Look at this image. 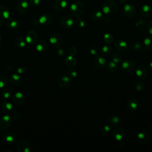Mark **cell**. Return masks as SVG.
Instances as JSON below:
<instances>
[{
    "instance_id": "obj_12",
    "label": "cell",
    "mask_w": 152,
    "mask_h": 152,
    "mask_svg": "<svg viewBox=\"0 0 152 152\" xmlns=\"http://www.w3.org/2000/svg\"><path fill=\"white\" fill-rule=\"evenodd\" d=\"M93 63L96 68L98 69H102L105 68L107 61L104 57L99 55L94 58Z\"/></svg>"
},
{
    "instance_id": "obj_3",
    "label": "cell",
    "mask_w": 152,
    "mask_h": 152,
    "mask_svg": "<svg viewBox=\"0 0 152 152\" xmlns=\"http://www.w3.org/2000/svg\"><path fill=\"white\" fill-rule=\"evenodd\" d=\"M136 68V64L135 62L129 59H125L122 61L121 64V69L125 72L129 73L134 71Z\"/></svg>"
},
{
    "instance_id": "obj_37",
    "label": "cell",
    "mask_w": 152,
    "mask_h": 152,
    "mask_svg": "<svg viewBox=\"0 0 152 152\" xmlns=\"http://www.w3.org/2000/svg\"><path fill=\"white\" fill-rule=\"evenodd\" d=\"M10 82L8 77L4 74H0V88H4L8 86Z\"/></svg>"
},
{
    "instance_id": "obj_19",
    "label": "cell",
    "mask_w": 152,
    "mask_h": 152,
    "mask_svg": "<svg viewBox=\"0 0 152 152\" xmlns=\"http://www.w3.org/2000/svg\"><path fill=\"white\" fill-rule=\"evenodd\" d=\"M139 12L142 17L147 18L152 15V8L148 5H144L140 8Z\"/></svg>"
},
{
    "instance_id": "obj_22",
    "label": "cell",
    "mask_w": 152,
    "mask_h": 152,
    "mask_svg": "<svg viewBox=\"0 0 152 152\" xmlns=\"http://www.w3.org/2000/svg\"><path fill=\"white\" fill-rule=\"evenodd\" d=\"M12 100L16 104L21 105L25 102V96L24 94L20 91L15 92L12 96Z\"/></svg>"
},
{
    "instance_id": "obj_50",
    "label": "cell",
    "mask_w": 152,
    "mask_h": 152,
    "mask_svg": "<svg viewBox=\"0 0 152 152\" xmlns=\"http://www.w3.org/2000/svg\"><path fill=\"white\" fill-rule=\"evenodd\" d=\"M147 31L152 35V20L148 23V27H147Z\"/></svg>"
},
{
    "instance_id": "obj_38",
    "label": "cell",
    "mask_w": 152,
    "mask_h": 152,
    "mask_svg": "<svg viewBox=\"0 0 152 152\" xmlns=\"http://www.w3.org/2000/svg\"><path fill=\"white\" fill-rule=\"evenodd\" d=\"M74 24L76 26V27L78 28H82L85 26L86 21L83 18L81 17H78L74 20Z\"/></svg>"
},
{
    "instance_id": "obj_28",
    "label": "cell",
    "mask_w": 152,
    "mask_h": 152,
    "mask_svg": "<svg viewBox=\"0 0 152 152\" xmlns=\"http://www.w3.org/2000/svg\"><path fill=\"white\" fill-rule=\"evenodd\" d=\"M10 15V11L9 9L4 5L0 6V18L3 20L8 19Z\"/></svg>"
},
{
    "instance_id": "obj_46",
    "label": "cell",
    "mask_w": 152,
    "mask_h": 152,
    "mask_svg": "<svg viewBox=\"0 0 152 152\" xmlns=\"http://www.w3.org/2000/svg\"><path fill=\"white\" fill-rule=\"evenodd\" d=\"M27 71V67L25 65H20L17 68V72L19 75L24 74Z\"/></svg>"
},
{
    "instance_id": "obj_35",
    "label": "cell",
    "mask_w": 152,
    "mask_h": 152,
    "mask_svg": "<svg viewBox=\"0 0 152 152\" xmlns=\"http://www.w3.org/2000/svg\"><path fill=\"white\" fill-rule=\"evenodd\" d=\"M65 63L68 66L72 68V67L75 66L77 61H76V59H75V58L73 56L69 55V56H68L65 58Z\"/></svg>"
},
{
    "instance_id": "obj_60",
    "label": "cell",
    "mask_w": 152,
    "mask_h": 152,
    "mask_svg": "<svg viewBox=\"0 0 152 152\" xmlns=\"http://www.w3.org/2000/svg\"></svg>"
},
{
    "instance_id": "obj_21",
    "label": "cell",
    "mask_w": 152,
    "mask_h": 152,
    "mask_svg": "<svg viewBox=\"0 0 152 152\" xmlns=\"http://www.w3.org/2000/svg\"><path fill=\"white\" fill-rule=\"evenodd\" d=\"M121 121V118L118 116L115 115H110L107 119V125H109L111 128L116 127L120 124Z\"/></svg>"
},
{
    "instance_id": "obj_8",
    "label": "cell",
    "mask_w": 152,
    "mask_h": 152,
    "mask_svg": "<svg viewBox=\"0 0 152 152\" xmlns=\"http://www.w3.org/2000/svg\"><path fill=\"white\" fill-rule=\"evenodd\" d=\"M39 38L37 33L34 30H29L26 34L25 40L30 45H33L37 43Z\"/></svg>"
},
{
    "instance_id": "obj_25",
    "label": "cell",
    "mask_w": 152,
    "mask_h": 152,
    "mask_svg": "<svg viewBox=\"0 0 152 152\" xmlns=\"http://www.w3.org/2000/svg\"><path fill=\"white\" fill-rule=\"evenodd\" d=\"M68 5V0H56L53 4L54 9L57 11L63 10Z\"/></svg>"
},
{
    "instance_id": "obj_13",
    "label": "cell",
    "mask_w": 152,
    "mask_h": 152,
    "mask_svg": "<svg viewBox=\"0 0 152 152\" xmlns=\"http://www.w3.org/2000/svg\"><path fill=\"white\" fill-rule=\"evenodd\" d=\"M112 135L116 141L119 142L125 138V132L122 128L116 127L113 130Z\"/></svg>"
},
{
    "instance_id": "obj_20",
    "label": "cell",
    "mask_w": 152,
    "mask_h": 152,
    "mask_svg": "<svg viewBox=\"0 0 152 152\" xmlns=\"http://www.w3.org/2000/svg\"><path fill=\"white\" fill-rule=\"evenodd\" d=\"M0 107L2 110L6 114L11 113L13 111L14 109L12 104L7 100H4L1 102L0 104Z\"/></svg>"
},
{
    "instance_id": "obj_10",
    "label": "cell",
    "mask_w": 152,
    "mask_h": 152,
    "mask_svg": "<svg viewBox=\"0 0 152 152\" xmlns=\"http://www.w3.org/2000/svg\"><path fill=\"white\" fill-rule=\"evenodd\" d=\"M49 42L53 47H59L62 44V37L58 33H53L49 37Z\"/></svg>"
},
{
    "instance_id": "obj_16",
    "label": "cell",
    "mask_w": 152,
    "mask_h": 152,
    "mask_svg": "<svg viewBox=\"0 0 152 152\" xmlns=\"http://www.w3.org/2000/svg\"><path fill=\"white\" fill-rule=\"evenodd\" d=\"M29 8V4L26 0H21L20 1L17 5V11L21 14H24L27 12Z\"/></svg>"
},
{
    "instance_id": "obj_58",
    "label": "cell",
    "mask_w": 152,
    "mask_h": 152,
    "mask_svg": "<svg viewBox=\"0 0 152 152\" xmlns=\"http://www.w3.org/2000/svg\"><path fill=\"white\" fill-rule=\"evenodd\" d=\"M151 151H152V147H151Z\"/></svg>"
},
{
    "instance_id": "obj_34",
    "label": "cell",
    "mask_w": 152,
    "mask_h": 152,
    "mask_svg": "<svg viewBox=\"0 0 152 152\" xmlns=\"http://www.w3.org/2000/svg\"><path fill=\"white\" fill-rule=\"evenodd\" d=\"M103 17V14L100 11H94L90 14V18L93 21L97 22L100 21Z\"/></svg>"
},
{
    "instance_id": "obj_23",
    "label": "cell",
    "mask_w": 152,
    "mask_h": 152,
    "mask_svg": "<svg viewBox=\"0 0 152 152\" xmlns=\"http://www.w3.org/2000/svg\"><path fill=\"white\" fill-rule=\"evenodd\" d=\"M126 106L130 111L135 112L139 107V103L136 99L131 98L128 100L126 103Z\"/></svg>"
},
{
    "instance_id": "obj_48",
    "label": "cell",
    "mask_w": 152,
    "mask_h": 152,
    "mask_svg": "<svg viewBox=\"0 0 152 152\" xmlns=\"http://www.w3.org/2000/svg\"><path fill=\"white\" fill-rule=\"evenodd\" d=\"M68 53L71 56H74L77 53V48L74 46H71L68 49Z\"/></svg>"
},
{
    "instance_id": "obj_30",
    "label": "cell",
    "mask_w": 152,
    "mask_h": 152,
    "mask_svg": "<svg viewBox=\"0 0 152 152\" xmlns=\"http://www.w3.org/2000/svg\"><path fill=\"white\" fill-rule=\"evenodd\" d=\"M26 40L22 37H16L14 40V43L15 46L19 48H24L26 45Z\"/></svg>"
},
{
    "instance_id": "obj_42",
    "label": "cell",
    "mask_w": 152,
    "mask_h": 152,
    "mask_svg": "<svg viewBox=\"0 0 152 152\" xmlns=\"http://www.w3.org/2000/svg\"><path fill=\"white\" fill-rule=\"evenodd\" d=\"M12 94V91L8 88H4L1 91V95L2 97L5 99H9L11 96Z\"/></svg>"
},
{
    "instance_id": "obj_26",
    "label": "cell",
    "mask_w": 152,
    "mask_h": 152,
    "mask_svg": "<svg viewBox=\"0 0 152 152\" xmlns=\"http://www.w3.org/2000/svg\"><path fill=\"white\" fill-rule=\"evenodd\" d=\"M10 81L12 86L17 87L21 83L22 79L18 74H14L10 77Z\"/></svg>"
},
{
    "instance_id": "obj_51",
    "label": "cell",
    "mask_w": 152,
    "mask_h": 152,
    "mask_svg": "<svg viewBox=\"0 0 152 152\" xmlns=\"http://www.w3.org/2000/svg\"><path fill=\"white\" fill-rule=\"evenodd\" d=\"M39 21L37 20H33L31 22V25L33 27H37L39 26Z\"/></svg>"
},
{
    "instance_id": "obj_57",
    "label": "cell",
    "mask_w": 152,
    "mask_h": 152,
    "mask_svg": "<svg viewBox=\"0 0 152 152\" xmlns=\"http://www.w3.org/2000/svg\"><path fill=\"white\" fill-rule=\"evenodd\" d=\"M1 42H2V36H1V34L0 33V43H1Z\"/></svg>"
},
{
    "instance_id": "obj_44",
    "label": "cell",
    "mask_w": 152,
    "mask_h": 152,
    "mask_svg": "<svg viewBox=\"0 0 152 152\" xmlns=\"http://www.w3.org/2000/svg\"><path fill=\"white\" fill-rule=\"evenodd\" d=\"M144 88V83L138 80L135 81L134 83V88L137 91H141Z\"/></svg>"
},
{
    "instance_id": "obj_11",
    "label": "cell",
    "mask_w": 152,
    "mask_h": 152,
    "mask_svg": "<svg viewBox=\"0 0 152 152\" xmlns=\"http://www.w3.org/2000/svg\"><path fill=\"white\" fill-rule=\"evenodd\" d=\"M148 72L147 68L142 65H138L135 68V74L137 77L141 80L146 78L148 76Z\"/></svg>"
},
{
    "instance_id": "obj_56",
    "label": "cell",
    "mask_w": 152,
    "mask_h": 152,
    "mask_svg": "<svg viewBox=\"0 0 152 152\" xmlns=\"http://www.w3.org/2000/svg\"><path fill=\"white\" fill-rule=\"evenodd\" d=\"M149 130H150V132L151 133H152V123L150 125V126H149Z\"/></svg>"
},
{
    "instance_id": "obj_6",
    "label": "cell",
    "mask_w": 152,
    "mask_h": 152,
    "mask_svg": "<svg viewBox=\"0 0 152 152\" xmlns=\"http://www.w3.org/2000/svg\"><path fill=\"white\" fill-rule=\"evenodd\" d=\"M13 118L8 115H4L0 119V128L2 129H6L9 128L12 124Z\"/></svg>"
},
{
    "instance_id": "obj_43",
    "label": "cell",
    "mask_w": 152,
    "mask_h": 152,
    "mask_svg": "<svg viewBox=\"0 0 152 152\" xmlns=\"http://www.w3.org/2000/svg\"><path fill=\"white\" fill-rule=\"evenodd\" d=\"M90 52L91 55L96 56H97V55H99V53L100 52V50L99 46H96V45H93L90 48Z\"/></svg>"
},
{
    "instance_id": "obj_24",
    "label": "cell",
    "mask_w": 152,
    "mask_h": 152,
    "mask_svg": "<svg viewBox=\"0 0 152 152\" xmlns=\"http://www.w3.org/2000/svg\"><path fill=\"white\" fill-rule=\"evenodd\" d=\"M38 21L40 24L46 26L49 25L52 23V18L50 14H44L39 17Z\"/></svg>"
},
{
    "instance_id": "obj_52",
    "label": "cell",
    "mask_w": 152,
    "mask_h": 152,
    "mask_svg": "<svg viewBox=\"0 0 152 152\" xmlns=\"http://www.w3.org/2000/svg\"><path fill=\"white\" fill-rule=\"evenodd\" d=\"M102 19L104 23H107L109 21V17L108 16V15L105 14V15L102 17Z\"/></svg>"
},
{
    "instance_id": "obj_55",
    "label": "cell",
    "mask_w": 152,
    "mask_h": 152,
    "mask_svg": "<svg viewBox=\"0 0 152 152\" xmlns=\"http://www.w3.org/2000/svg\"><path fill=\"white\" fill-rule=\"evenodd\" d=\"M148 68H149L150 70L152 71V61L149 62V64H148Z\"/></svg>"
},
{
    "instance_id": "obj_39",
    "label": "cell",
    "mask_w": 152,
    "mask_h": 152,
    "mask_svg": "<svg viewBox=\"0 0 152 152\" xmlns=\"http://www.w3.org/2000/svg\"><path fill=\"white\" fill-rule=\"evenodd\" d=\"M103 39L107 44H111L113 42L114 38L113 36L110 33H106L103 36Z\"/></svg>"
},
{
    "instance_id": "obj_17",
    "label": "cell",
    "mask_w": 152,
    "mask_h": 152,
    "mask_svg": "<svg viewBox=\"0 0 152 152\" xmlns=\"http://www.w3.org/2000/svg\"><path fill=\"white\" fill-rule=\"evenodd\" d=\"M148 24V22L147 20L142 18H138L135 23V27L138 31L144 32L147 31Z\"/></svg>"
},
{
    "instance_id": "obj_9",
    "label": "cell",
    "mask_w": 152,
    "mask_h": 152,
    "mask_svg": "<svg viewBox=\"0 0 152 152\" xmlns=\"http://www.w3.org/2000/svg\"><path fill=\"white\" fill-rule=\"evenodd\" d=\"M71 84V78L68 75H64L60 78L58 81V85L59 87L62 90H66L68 88Z\"/></svg>"
},
{
    "instance_id": "obj_33",
    "label": "cell",
    "mask_w": 152,
    "mask_h": 152,
    "mask_svg": "<svg viewBox=\"0 0 152 152\" xmlns=\"http://www.w3.org/2000/svg\"><path fill=\"white\" fill-rule=\"evenodd\" d=\"M100 53L104 56H109L113 53V49L110 46L104 45L100 49Z\"/></svg>"
},
{
    "instance_id": "obj_5",
    "label": "cell",
    "mask_w": 152,
    "mask_h": 152,
    "mask_svg": "<svg viewBox=\"0 0 152 152\" xmlns=\"http://www.w3.org/2000/svg\"><path fill=\"white\" fill-rule=\"evenodd\" d=\"M59 24L62 28L66 30L71 28L73 26L74 20L72 17L69 15H65L61 18Z\"/></svg>"
},
{
    "instance_id": "obj_1",
    "label": "cell",
    "mask_w": 152,
    "mask_h": 152,
    "mask_svg": "<svg viewBox=\"0 0 152 152\" xmlns=\"http://www.w3.org/2000/svg\"><path fill=\"white\" fill-rule=\"evenodd\" d=\"M69 11L71 15L74 17H81L85 13L86 5L81 1H75L71 5Z\"/></svg>"
},
{
    "instance_id": "obj_4",
    "label": "cell",
    "mask_w": 152,
    "mask_h": 152,
    "mask_svg": "<svg viewBox=\"0 0 152 152\" xmlns=\"http://www.w3.org/2000/svg\"><path fill=\"white\" fill-rule=\"evenodd\" d=\"M17 150L18 152H30L31 145L28 140L21 139L17 144Z\"/></svg>"
},
{
    "instance_id": "obj_41",
    "label": "cell",
    "mask_w": 152,
    "mask_h": 152,
    "mask_svg": "<svg viewBox=\"0 0 152 152\" xmlns=\"http://www.w3.org/2000/svg\"><path fill=\"white\" fill-rule=\"evenodd\" d=\"M111 132V127L109 125H103L100 129V133L103 135H109Z\"/></svg>"
},
{
    "instance_id": "obj_47",
    "label": "cell",
    "mask_w": 152,
    "mask_h": 152,
    "mask_svg": "<svg viewBox=\"0 0 152 152\" xmlns=\"http://www.w3.org/2000/svg\"><path fill=\"white\" fill-rule=\"evenodd\" d=\"M56 54L59 56H63L65 54V50L61 47H58L56 50Z\"/></svg>"
},
{
    "instance_id": "obj_59",
    "label": "cell",
    "mask_w": 152,
    "mask_h": 152,
    "mask_svg": "<svg viewBox=\"0 0 152 152\" xmlns=\"http://www.w3.org/2000/svg\"><path fill=\"white\" fill-rule=\"evenodd\" d=\"M0 132H1V129H0Z\"/></svg>"
},
{
    "instance_id": "obj_7",
    "label": "cell",
    "mask_w": 152,
    "mask_h": 152,
    "mask_svg": "<svg viewBox=\"0 0 152 152\" xmlns=\"http://www.w3.org/2000/svg\"><path fill=\"white\" fill-rule=\"evenodd\" d=\"M123 12L126 17L129 18L133 17L136 14L135 7L132 4L126 3L125 5H124Z\"/></svg>"
},
{
    "instance_id": "obj_2",
    "label": "cell",
    "mask_w": 152,
    "mask_h": 152,
    "mask_svg": "<svg viewBox=\"0 0 152 152\" xmlns=\"http://www.w3.org/2000/svg\"><path fill=\"white\" fill-rule=\"evenodd\" d=\"M117 8V4L114 0H105L102 3V10L104 14H113L116 11Z\"/></svg>"
},
{
    "instance_id": "obj_32",
    "label": "cell",
    "mask_w": 152,
    "mask_h": 152,
    "mask_svg": "<svg viewBox=\"0 0 152 152\" xmlns=\"http://www.w3.org/2000/svg\"><path fill=\"white\" fill-rule=\"evenodd\" d=\"M105 69L109 72H115L118 69V66L116 63H115L112 61H108L106 63Z\"/></svg>"
},
{
    "instance_id": "obj_29",
    "label": "cell",
    "mask_w": 152,
    "mask_h": 152,
    "mask_svg": "<svg viewBox=\"0 0 152 152\" xmlns=\"http://www.w3.org/2000/svg\"><path fill=\"white\" fill-rule=\"evenodd\" d=\"M143 47L147 50L152 51V36H147L144 38Z\"/></svg>"
},
{
    "instance_id": "obj_27",
    "label": "cell",
    "mask_w": 152,
    "mask_h": 152,
    "mask_svg": "<svg viewBox=\"0 0 152 152\" xmlns=\"http://www.w3.org/2000/svg\"><path fill=\"white\" fill-rule=\"evenodd\" d=\"M48 45L47 42L44 40H41L37 42L36 49L39 52H44L46 50V49H48Z\"/></svg>"
},
{
    "instance_id": "obj_15",
    "label": "cell",
    "mask_w": 152,
    "mask_h": 152,
    "mask_svg": "<svg viewBox=\"0 0 152 152\" xmlns=\"http://www.w3.org/2000/svg\"><path fill=\"white\" fill-rule=\"evenodd\" d=\"M137 139L140 143L146 144L149 142L151 139V135L150 133L145 131H142L140 132L137 135Z\"/></svg>"
},
{
    "instance_id": "obj_31",
    "label": "cell",
    "mask_w": 152,
    "mask_h": 152,
    "mask_svg": "<svg viewBox=\"0 0 152 152\" xmlns=\"http://www.w3.org/2000/svg\"><path fill=\"white\" fill-rule=\"evenodd\" d=\"M6 24L9 28L12 30L17 29L19 27V23L14 18H8Z\"/></svg>"
},
{
    "instance_id": "obj_54",
    "label": "cell",
    "mask_w": 152,
    "mask_h": 152,
    "mask_svg": "<svg viewBox=\"0 0 152 152\" xmlns=\"http://www.w3.org/2000/svg\"><path fill=\"white\" fill-rule=\"evenodd\" d=\"M119 2L124 5H125L126 3H128V0H119Z\"/></svg>"
},
{
    "instance_id": "obj_40",
    "label": "cell",
    "mask_w": 152,
    "mask_h": 152,
    "mask_svg": "<svg viewBox=\"0 0 152 152\" xmlns=\"http://www.w3.org/2000/svg\"><path fill=\"white\" fill-rule=\"evenodd\" d=\"M130 47L132 50H134L135 52H140L142 48L140 43H139L138 42H136V41L132 42L130 45Z\"/></svg>"
},
{
    "instance_id": "obj_53",
    "label": "cell",
    "mask_w": 152,
    "mask_h": 152,
    "mask_svg": "<svg viewBox=\"0 0 152 152\" xmlns=\"http://www.w3.org/2000/svg\"><path fill=\"white\" fill-rule=\"evenodd\" d=\"M119 147L120 148H124L125 147V144L124 143V142H122V141H119Z\"/></svg>"
},
{
    "instance_id": "obj_49",
    "label": "cell",
    "mask_w": 152,
    "mask_h": 152,
    "mask_svg": "<svg viewBox=\"0 0 152 152\" xmlns=\"http://www.w3.org/2000/svg\"><path fill=\"white\" fill-rule=\"evenodd\" d=\"M29 2H30V4L34 7L38 6L40 3V0H29Z\"/></svg>"
},
{
    "instance_id": "obj_14",
    "label": "cell",
    "mask_w": 152,
    "mask_h": 152,
    "mask_svg": "<svg viewBox=\"0 0 152 152\" xmlns=\"http://www.w3.org/2000/svg\"><path fill=\"white\" fill-rule=\"evenodd\" d=\"M17 138V135L13 131H7L5 132L2 135L3 141L7 144L13 143Z\"/></svg>"
},
{
    "instance_id": "obj_45",
    "label": "cell",
    "mask_w": 152,
    "mask_h": 152,
    "mask_svg": "<svg viewBox=\"0 0 152 152\" xmlns=\"http://www.w3.org/2000/svg\"><path fill=\"white\" fill-rule=\"evenodd\" d=\"M78 72L77 70L74 68H71L68 70V75L71 78H75L77 76Z\"/></svg>"
},
{
    "instance_id": "obj_18",
    "label": "cell",
    "mask_w": 152,
    "mask_h": 152,
    "mask_svg": "<svg viewBox=\"0 0 152 152\" xmlns=\"http://www.w3.org/2000/svg\"><path fill=\"white\" fill-rule=\"evenodd\" d=\"M127 46H128V45L126 42L122 39L117 40L114 43V47L115 49L119 52H125L127 49Z\"/></svg>"
},
{
    "instance_id": "obj_36",
    "label": "cell",
    "mask_w": 152,
    "mask_h": 152,
    "mask_svg": "<svg viewBox=\"0 0 152 152\" xmlns=\"http://www.w3.org/2000/svg\"><path fill=\"white\" fill-rule=\"evenodd\" d=\"M112 61L116 64H120L122 61V55L119 52H113L112 53Z\"/></svg>"
}]
</instances>
